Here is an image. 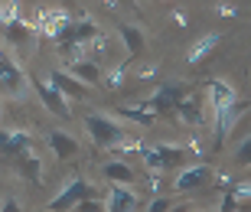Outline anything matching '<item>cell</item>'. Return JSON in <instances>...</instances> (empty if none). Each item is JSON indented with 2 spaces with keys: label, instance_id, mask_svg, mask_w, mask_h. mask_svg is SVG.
<instances>
[{
  "label": "cell",
  "instance_id": "cell-1",
  "mask_svg": "<svg viewBox=\"0 0 251 212\" xmlns=\"http://www.w3.org/2000/svg\"><path fill=\"white\" fill-rule=\"evenodd\" d=\"M85 131H88L92 144L101 147V150H114L127 137V131L121 128V121L111 118V114H88V118H85Z\"/></svg>",
  "mask_w": 251,
  "mask_h": 212
},
{
  "label": "cell",
  "instance_id": "cell-2",
  "mask_svg": "<svg viewBox=\"0 0 251 212\" xmlns=\"http://www.w3.org/2000/svg\"><path fill=\"white\" fill-rule=\"evenodd\" d=\"M26 85H29V79L23 75L20 62L7 53V46H0V92L7 95V98H23Z\"/></svg>",
  "mask_w": 251,
  "mask_h": 212
},
{
  "label": "cell",
  "instance_id": "cell-3",
  "mask_svg": "<svg viewBox=\"0 0 251 212\" xmlns=\"http://www.w3.org/2000/svg\"><path fill=\"white\" fill-rule=\"evenodd\" d=\"M82 199H92V186H88V180L75 176V180H69V183H65L62 189L49 199L46 212H72Z\"/></svg>",
  "mask_w": 251,
  "mask_h": 212
},
{
  "label": "cell",
  "instance_id": "cell-4",
  "mask_svg": "<svg viewBox=\"0 0 251 212\" xmlns=\"http://www.w3.org/2000/svg\"><path fill=\"white\" fill-rule=\"evenodd\" d=\"M215 180V170L212 163H205V160H199V163L193 166H183L176 173V180H173V189L176 193H189V189H199V186H209Z\"/></svg>",
  "mask_w": 251,
  "mask_h": 212
},
{
  "label": "cell",
  "instance_id": "cell-5",
  "mask_svg": "<svg viewBox=\"0 0 251 212\" xmlns=\"http://www.w3.org/2000/svg\"><path fill=\"white\" fill-rule=\"evenodd\" d=\"M29 88L39 95V102H43V108H49L52 114H59V118H69L72 114V108H69V98H62V95L52 88V85L46 82V79H29Z\"/></svg>",
  "mask_w": 251,
  "mask_h": 212
},
{
  "label": "cell",
  "instance_id": "cell-6",
  "mask_svg": "<svg viewBox=\"0 0 251 212\" xmlns=\"http://www.w3.org/2000/svg\"><path fill=\"white\" fill-rule=\"evenodd\" d=\"M46 82L52 85L62 98H69V102H82V98H88V85H82L75 75L65 72V69H52V72L46 75Z\"/></svg>",
  "mask_w": 251,
  "mask_h": 212
},
{
  "label": "cell",
  "instance_id": "cell-7",
  "mask_svg": "<svg viewBox=\"0 0 251 212\" xmlns=\"http://www.w3.org/2000/svg\"><path fill=\"white\" fill-rule=\"evenodd\" d=\"M245 111H248L245 102H235V105H228V108H222V111H212L215 114V147H222L225 140H228V134L235 131V124L242 121Z\"/></svg>",
  "mask_w": 251,
  "mask_h": 212
},
{
  "label": "cell",
  "instance_id": "cell-8",
  "mask_svg": "<svg viewBox=\"0 0 251 212\" xmlns=\"http://www.w3.org/2000/svg\"><path fill=\"white\" fill-rule=\"evenodd\" d=\"M26 147H33V134L29 131H3L0 128V163L3 166L13 163V157Z\"/></svg>",
  "mask_w": 251,
  "mask_h": 212
},
{
  "label": "cell",
  "instance_id": "cell-9",
  "mask_svg": "<svg viewBox=\"0 0 251 212\" xmlns=\"http://www.w3.org/2000/svg\"><path fill=\"white\" fill-rule=\"evenodd\" d=\"M205 98H209V108L212 111H222V108H228V105L242 102L228 79H209V82H205Z\"/></svg>",
  "mask_w": 251,
  "mask_h": 212
},
{
  "label": "cell",
  "instance_id": "cell-10",
  "mask_svg": "<svg viewBox=\"0 0 251 212\" xmlns=\"http://www.w3.org/2000/svg\"><path fill=\"white\" fill-rule=\"evenodd\" d=\"M13 170H17L23 180H29V183H39V180H43V160H39L36 147L20 150L17 157H13Z\"/></svg>",
  "mask_w": 251,
  "mask_h": 212
},
{
  "label": "cell",
  "instance_id": "cell-11",
  "mask_svg": "<svg viewBox=\"0 0 251 212\" xmlns=\"http://www.w3.org/2000/svg\"><path fill=\"white\" fill-rule=\"evenodd\" d=\"M108 212H137L140 206V196L130 189V186H118L111 183V189H108Z\"/></svg>",
  "mask_w": 251,
  "mask_h": 212
},
{
  "label": "cell",
  "instance_id": "cell-12",
  "mask_svg": "<svg viewBox=\"0 0 251 212\" xmlns=\"http://www.w3.org/2000/svg\"><path fill=\"white\" fill-rule=\"evenodd\" d=\"M219 43H222V33H219V29H215V33H202V36H196L193 43H189V49H186V62H189V65L205 62Z\"/></svg>",
  "mask_w": 251,
  "mask_h": 212
},
{
  "label": "cell",
  "instance_id": "cell-13",
  "mask_svg": "<svg viewBox=\"0 0 251 212\" xmlns=\"http://www.w3.org/2000/svg\"><path fill=\"white\" fill-rule=\"evenodd\" d=\"M101 173L108 183H118V186H134L137 183V173H134V166L127 163V160L114 157V160H104L101 163Z\"/></svg>",
  "mask_w": 251,
  "mask_h": 212
},
{
  "label": "cell",
  "instance_id": "cell-14",
  "mask_svg": "<svg viewBox=\"0 0 251 212\" xmlns=\"http://www.w3.org/2000/svg\"><path fill=\"white\" fill-rule=\"evenodd\" d=\"M46 144H49V150H52L59 160H72V157H78V150H82L78 140H75L72 134H65V131H49Z\"/></svg>",
  "mask_w": 251,
  "mask_h": 212
},
{
  "label": "cell",
  "instance_id": "cell-15",
  "mask_svg": "<svg viewBox=\"0 0 251 212\" xmlns=\"http://www.w3.org/2000/svg\"><path fill=\"white\" fill-rule=\"evenodd\" d=\"M118 36L124 39L127 59H137V55H144V49H147V36H144V29H140L137 23H121V26H118Z\"/></svg>",
  "mask_w": 251,
  "mask_h": 212
},
{
  "label": "cell",
  "instance_id": "cell-16",
  "mask_svg": "<svg viewBox=\"0 0 251 212\" xmlns=\"http://www.w3.org/2000/svg\"><path fill=\"white\" fill-rule=\"evenodd\" d=\"M65 72L75 75L82 85H98V82L104 79L101 65L95 62V59H78V62H69V65H65Z\"/></svg>",
  "mask_w": 251,
  "mask_h": 212
},
{
  "label": "cell",
  "instance_id": "cell-17",
  "mask_svg": "<svg viewBox=\"0 0 251 212\" xmlns=\"http://www.w3.org/2000/svg\"><path fill=\"white\" fill-rule=\"evenodd\" d=\"M176 118L186 124V128H202V121H205V111L202 105H199V98H193V95H186L183 102L176 105Z\"/></svg>",
  "mask_w": 251,
  "mask_h": 212
},
{
  "label": "cell",
  "instance_id": "cell-18",
  "mask_svg": "<svg viewBox=\"0 0 251 212\" xmlns=\"http://www.w3.org/2000/svg\"><path fill=\"white\" fill-rule=\"evenodd\" d=\"M160 154V160H163V166H176L179 160H186L189 154H186V147H183V144H157V147H153Z\"/></svg>",
  "mask_w": 251,
  "mask_h": 212
},
{
  "label": "cell",
  "instance_id": "cell-19",
  "mask_svg": "<svg viewBox=\"0 0 251 212\" xmlns=\"http://www.w3.org/2000/svg\"><path fill=\"white\" fill-rule=\"evenodd\" d=\"M124 82H127V62L111 65V69L104 72V79H101V85L108 88V92H121V88H124Z\"/></svg>",
  "mask_w": 251,
  "mask_h": 212
},
{
  "label": "cell",
  "instance_id": "cell-20",
  "mask_svg": "<svg viewBox=\"0 0 251 212\" xmlns=\"http://www.w3.org/2000/svg\"><path fill=\"white\" fill-rule=\"evenodd\" d=\"M118 114L127 118V121H134V124H140V128H150V124L157 121L147 108H144V105H124V108H118Z\"/></svg>",
  "mask_w": 251,
  "mask_h": 212
},
{
  "label": "cell",
  "instance_id": "cell-21",
  "mask_svg": "<svg viewBox=\"0 0 251 212\" xmlns=\"http://www.w3.org/2000/svg\"><path fill=\"white\" fill-rule=\"evenodd\" d=\"M144 150H147V144H144L140 137H124L111 154L114 157H144Z\"/></svg>",
  "mask_w": 251,
  "mask_h": 212
},
{
  "label": "cell",
  "instance_id": "cell-22",
  "mask_svg": "<svg viewBox=\"0 0 251 212\" xmlns=\"http://www.w3.org/2000/svg\"><path fill=\"white\" fill-rule=\"evenodd\" d=\"M108 49H111V36H108V33L101 29V33H98V36H95L92 43L85 46V53H88V59H98V55H104Z\"/></svg>",
  "mask_w": 251,
  "mask_h": 212
},
{
  "label": "cell",
  "instance_id": "cell-23",
  "mask_svg": "<svg viewBox=\"0 0 251 212\" xmlns=\"http://www.w3.org/2000/svg\"><path fill=\"white\" fill-rule=\"evenodd\" d=\"M212 13H215V17H225V20H235L242 10L235 7V3H228V0H215V3H212Z\"/></svg>",
  "mask_w": 251,
  "mask_h": 212
},
{
  "label": "cell",
  "instance_id": "cell-24",
  "mask_svg": "<svg viewBox=\"0 0 251 212\" xmlns=\"http://www.w3.org/2000/svg\"><path fill=\"white\" fill-rule=\"evenodd\" d=\"M157 75H160V65L157 62H144V65H137L134 79H137V82H153Z\"/></svg>",
  "mask_w": 251,
  "mask_h": 212
},
{
  "label": "cell",
  "instance_id": "cell-25",
  "mask_svg": "<svg viewBox=\"0 0 251 212\" xmlns=\"http://www.w3.org/2000/svg\"><path fill=\"white\" fill-rule=\"evenodd\" d=\"M72 212H108V203H101V199H82Z\"/></svg>",
  "mask_w": 251,
  "mask_h": 212
},
{
  "label": "cell",
  "instance_id": "cell-26",
  "mask_svg": "<svg viewBox=\"0 0 251 212\" xmlns=\"http://www.w3.org/2000/svg\"><path fill=\"white\" fill-rule=\"evenodd\" d=\"M147 212H173V199L170 196H153V203L147 206Z\"/></svg>",
  "mask_w": 251,
  "mask_h": 212
},
{
  "label": "cell",
  "instance_id": "cell-27",
  "mask_svg": "<svg viewBox=\"0 0 251 212\" xmlns=\"http://www.w3.org/2000/svg\"><path fill=\"white\" fill-rule=\"evenodd\" d=\"M235 160L245 166H251V137H245L242 144H238V150H235Z\"/></svg>",
  "mask_w": 251,
  "mask_h": 212
},
{
  "label": "cell",
  "instance_id": "cell-28",
  "mask_svg": "<svg viewBox=\"0 0 251 212\" xmlns=\"http://www.w3.org/2000/svg\"><path fill=\"white\" fill-rule=\"evenodd\" d=\"M183 147H186V154H193V157H202V154H205V144H202V137H199V134H193Z\"/></svg>",
  "mask_w": 251,
  "mask_h": 212
},
{
  "label": "cell",
  "instance_id": "cell-29",
  "mask_svg": "<svg viewBox=\"0 0 251 212\" xmlns=\"http://www.w3.org/2000/svg\"><path fill=\"white\" fill-rule=\"evenodd\" d=\"M215 183H219V189H225V193H228V189L235 186V180H232V173H225V170H215Z\"/></svg>",
  "mask_w": 251,
  "mask_h": 212
},
{
  "label": "cell",
  "instance_id": "cell-30",
  "mask_svg": "<svg viewBox=\"0 0 251 212\" xmlns=\"http://www.w3.org/2000/svg\"><path fill=\"white\" fill-rule=\"evenodd\" d=\"M170 20H173V23H176L179 29H186V26H189V17H186V10H179V7H173V10H170Z\"/></svg>",
  "mask_w": 251,
  "mask_h": 212
},
{
  "label": "cell",
  "instance_id": "cell-31",
  "mask_svg": "<svg viewBox=\"0 0 251 212\" xmlns=\"http://www.w3.org/2000/svg\"><path fill=\"white\" fill-rule=\"evenodd\" d=\"M0 212H20V203L17 199H7V203L0 206Z\"/></svg>",
  "mask_w": 251,
  "mask_h": 212
},
{
  "label": "cell",
  "instance_id": "cell-32",
  "mask_svg": "<svg viewBox=\"0 0 251 212\" xmlns=\"http://www.w3.org/2000/svg\"><path fill=\"white\" fill-rule=\"evenodd\" d=\"M101 3H104L108 10H118V7H121V0H101Z\"/></svg>",
  "mask_w": 251,
  "mask_h": 212
},
{
  "label": "cell",
  "instance_id": "cell-33",
  "mask_svg": "<svg viewBox=\"0 0 251 212\" xmlns=\"http://www.w3.org/2000/svg\"><path fill=\"white\" fill-rule=\"evenodd\" d=\"M173 212H202V209H193V206H179V209H173Z\"/></svg>",
  "mask_w": 251,
  "mask_h": 212
},
{
  "label": "cell",
  "instance_id": "cell-34",
  "mask_svg": "<svg viewBox=\"0 0 251 212\" xmlns=\"http://www.w3.org/2000/svg\"><path fill=\"white\" fill-rule=\"evenodd\" d=\"M0 23H3V0H0Z\"/></svg>",
  "mask_w": 251,
  "mask_h": 212
},
{
  "label": "cell",
  "instance_id": "cell-35",
  "mask_svg": "<svg viewBox=\"0 0 251 212\" xmlns=\"http://www.w3.org/2000/svg\"><path fill=\"white\" fill-rule=\"evenodd\" d=\"M121 3H134V0H121ZM134 7H137V3H134Z\"/></svg>",
  "mask_w": 251,
  "mask_h": 212
},
{
  "label": "cell",
  "instance_id": "cell-36",
  "mask_svg": "<svg viewBox=\"0 0 251 212\" xmlns=\"http://www.w3.org/2000/svg\"><path fill=\"white\" fill-rule=\"evenodd\" d=\"M163 3H173V0H163Z\"/></svg>",
  "mask_w": 251,
  "mask_h": 212
}]
</instances>
